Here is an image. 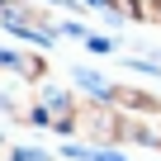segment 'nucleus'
<instances>
[{"label":"nucleus","mask_w":161,"mask_h":161,"mask_svg":"<svg viewBox=\"0 0 161 161\" xmlns=\"http://www.w3.org/2000/svg\"><path fill=\"white\" fill-rule=\"evenodd\" d=\"M76 80H80V90H86V95H95V100H114V90H109V80H100L95 71H86V66H76Z\"/></svg>","instance_id":"1"},{"label":"nucleus","mask_w":161,"mask_h":161,"mask_svg":"<svg viewBox=\"0 0 161 161\" xmlns=\"http://www.w3.org/2000/svg\"><path fill=\"white\" fill-rule=\"evenodd\" d=\"M128 14L147 19V24H161V0H128Z\"/></svg>","instance_id":"2"},{"label":"nucleus","mask_w":161,"mask_h":161,"mask_svg":"<svg viewBox=\"0 0 161 161\" xmlns=\"http://www.w3.org/2000/svg\"><path fill=\"white\" fill-rule=\"evenodd\" d=\"M10 161H52L47 152H38V147H14L10 152Z\"/></svg>","instance_id":"3"},{"label":"nucleus","mask_w":161,"mask_h":161,"mask_svg":"<svg viewBox=\"0 0 161 161\" xmlns=\"http://www.w3.org/2000/svg\"><path fill=\"white\" fill-rule=\"evenodd\" d=\"M86 43H90V52H109V47H114V43H109V38H100V33H90Z\"/></svg>","instance_id":"4"}]
</instances>
